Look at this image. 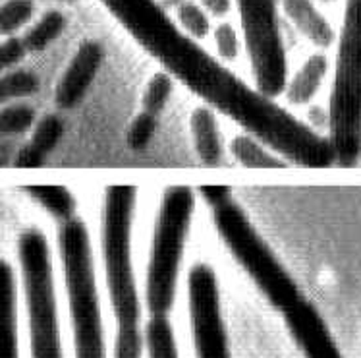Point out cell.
Instances as JSON below:
<instances>
[{
	"label": "cell",
	"mask_w": 361,
	"mask_h": 358,
	"mask_svg": "<svg viewBox=\"0 0 361 358\" xmlns=\"http://www.w3.org/2000/svg\"><path fill=\"white\" fill-rule=\"evenodd\" d=\"M135 194L133 186H111L104 200V268L112 310L118 320L116 358H141L140 299L132 265Z\"/></svg>",
	"instance_id": "6da1fadb"
},
{
	"label": "cell",
	"mask_w": 361,
	"mask_h": 358,
	"mask_svg": "<svg viewBox=\"0 0 361 358\" xmlns=\"http://www.w3.org/2000/svg\"><path fill=\"white\" fill-rule=\"evenodd\" d=\"M336 163L361 159V0H348L331 95V138Z\"/></svg>",
	"instance_id": "7a4b0ae2"
},
{
	"label": "cell",
	"mask_w": 361,
	"mask_h": 358,
	"mask_svg": "<svg viewBox=\"0 0 361 358\" xmlns=\"http://www.w3.org/2000/svg\"><path fill=\"white\" fill-rule=\"evenodd\" d=\"M59 242L74 320L75 358H104L103 323L85 223L75 217L64 221L60 225Z\"/></svg>",
	"instance_id": "3957f363"
},
{
	"label": "cell",
	"mask_w": 361,
	"mask_h": 358,
	"mask_svg": "<svg viewBox=\"0 0 361 358\" xmlns=\"http://www.w3.org/2000/svg\"><path fill=\"white\" fill-rule=\"evenodd\" d=\"M213 211L214 225L221 239L238 263L245 269V273L253 279V283L257 285L259 291L265 294L271 306L284 312L303 299L300 287L281 261L276 260L265 240L259 237L255 227L250 223L247 215L238 203L230 200L219 208H213Z\"/></svg>",
	"instance_id": "277c9868"
},
{
	"label": "cell",
	"mask_w": 361,
	"mask_h": 358,
	"mask_svg": "<svg viewBox=\"0 0 361 358\" xmlns=\"http://www.w3.org/2000/svg\"><path fill=\"white\" fill-rule=\"evenodd\" d=\"M193 205L195 198L188 186H172L164 192L147 271V306L153 318H166L174 302Z\"/></svg>",
	"instance_id": "5b68a950"
},
{
	"label": "cell",
	"mask_w": 361,
	"mask_h": 358,
	"mask_svg": "<svg viewBox=\"0 0 361 358\" xmlns=\"http://www.w3.org/2000/svg\"><path fill=\"white\" fill-rule=\"evenodd\" d=\"M18 256L30 314L31 358H62L56 294L49 244L43 232L37 229L23 232L18 242Z\"/></svg>",
	"instance_id": "8992f818"
},
{
	"label": "cell",
	"mask_w": 361,
	"mask_h": 358,
	"mask_svg": "<svg viewBox=\"0 0 361 358\" xmlns=\"http://www.w3.org/2000/svg\"><path fill=\"white\" fill-rule=\"evenodd\" d=\"M243 37L257 91L279 97L286 88L288 64L274 0H238Z\"/></svg>",
	"instance_id": "52a82bcc"
},
{
	"label": "cell",
	"mask_w": 361,
	"mask_h": 358,
	"mask_svg": "<svg viewBox=\"0 0 361 358\" xmlns=\"http://www.w3.org/2000/svg\"><path fill=\"white\" fill-rule=\"evenodd\" d=\"M190 314L197 358H230L216 277L207 263H197L190 273Z\"/></svg>",
	"instance_id": "ba28073f"
},
{
	"label": "cell",
	"mask_w": 361,
	"mask_h": 358,
	"mask_svg": "<svg viewBox=\"0 0 361 358\" xmlns=\"http://www.w3.org/2000/svg\"><path fill=\"white\" fill-rule=\"evenodd\" d=\"M104 49L95 39L83 41L70 60V64L60 78L54 93V103L62 111L74 109L91 88V83L103 66Z\"/></svg>",
	"instance_id": "9c48e42d"
},
{
	"label": "cell",
	"mask_w": 361,
	"mask_h": 358,
	"mask_svg": "<svg viewBox=\"0 0 361 358\" xmlns=\"http://www.w3.org/2000/svg\"><path fill=\"white\" fill-rule=\"evenodd\" d=\"M282 314L305 358H342L321 314L310 300L300 299Z\"/></svg>",
	"instance_id": "30bf717a"
},
{
	"label": "cell",
	"mask_w": 361,
	"mask_h": 358,
	"mask_svg": "<svg viewBox=\"0 0 361 358\" xmlns=\"http://www.w3.org/2000/svg\"><path fill=\"white\" fill-rule=\"evenodd\" d=\"M62 134H64V122L59 117H54V114L43 117L33 128V134H31L30 140L16 151L12 165L22 167V169L41 167L47 161V157L56 150Z\"/></svg>",
	"instance_id": "8fae6325"
},
{
	"label": "cell",
	"mask_w": 361,
	"mask_h": 358,
	"mask_svg": "<svg viewBox=\"0 0 361 358\" xmlns=\"http://www.w3.org/2000/svg\"><path fill=\"white\" fill-rule=\"evenodd\" d=\"M282 8L288 20L294 23L295 30L300 31L303 37L310 39L313 45L321 49L332 45L334 30L313 4V0H282Z\"/></svg>",
	"instance_id": "7c38bea8"
},
{
	"label": "cell",
	"mask_w": 361,
	"mask_h": 358,
	"mask_svg": "<svg viewBox=\"0 0 361 358\" xmlns=\"http://www.w3.org/2000/svg\"><path fill=\"white\" fill-rule=\"evenodd\" d=\"M0 358H18L14 271L4 260H0Z\"/></svg>",
	"instance_id": "4fadbf2b"
},
{
	"label": "cell",
	"mask_w": 361,
	"mask_h": 358,
	"mask_svg": "<svg viewBox=\"0 0 361 358\" xmlns=\"http://www.w3.org/2000/svg\"><path fill=\"white\" fill-rule=\"evenodd\" d=\"M192 136L195 151L201 163L207 167H219L222 161V142L216 126V119L211 109L200 107L192 114Z\"/></svg>",
	"instance_id": "5bb4252c"
},
{
	"label": "cell",
	"mask_w": 361,
	"mask_h": 358,
	"mask_svg": "<svg viewBox=\"0 0 361 358\" xmlns=\"http://www.w3.org/2000/svg\"><path fill=\"white\" fill-rule=\"evenodd\" d=\"M326 68H329V62H326L324 54L321 52L311 54L310 59L305 60V64L298 70L294 80L286 85L288 101L292 105L310 103L323 83Z\"/></svg>",
	"instance_id": "9a60e30c"
},
{
	"label": "cell",
	"mask_w": 361,
	"mask_h": 358,
	"mask_svg": "<svg viewBox=\"0 0 361 358\" xmlns=\"http://www.w3.org/2000/svg\"><path fill=\"white\" fill-rule=\"evenodd\" d=\"M66 16L59 12V10L44 12L22 37V43L27 54L30 52H41L44 49H49L52 43H56L60 35L66 30Z\"/></svg>",
	"instance_id": "2e32d148"
},
{
	"label": "cell",
	"mask_w": 361,
	"mask_h": 358,
	"mask_svg": "<svg viewBox=\"0 0 361 358\" xmlns=\"http://www.w3.org/2000/svg\"><path fill=\"white\" fill-rule=\"evenodd\" d=\"M27 194L35 200L43 209H47L54 219L64 223L68 219H74L75 198L64 186H25Z\"/></svg>",
	"instance_id": "e0dca14e"
},
{
	"label": "cell",
	"mask_w": 361,
	"mask_h": 358,
	"mask_svg": "<svg viewBox=\"0 0 361 358\" xmlns=\"http://www.w3.org/2000/svg\"><path fill=\"white\" fill-rule=\"evenodd\" d=\"M232 155L247 169H282L286 167L282 159L271 155L265 148L251 136H238L232 140Z\"/></svg>",
	"instance_id": "ac0fdd59"
},
{
	"label": "cell",
	"mask_w": 361,
	"mask_h": 358,
	"mask_svg": "<svg viewBox=\"0 0 361 358\" xmlns=\"http://www.w3.org/2000/svg\"><path fill=\"white\" fill-rule=\"evenodd\" d=\"M41 90L39 78L30 70H10L0 74V107L35 95Z\"/></svg>",
	"instance_id": "d6986e66"
},
{
	"label": "cell",
	"mask_w": 361,
	"mask_h": 358,
	"mask_svg": "<svg viewBox=\"0 0 361 358\" xmlns=\"http://www.w3.org/2000/svg\"><path fill=\"white\" fill-rule=\"evenodd\" d=\"M35 16L33 0H6L0 4V35L14 37Z\"/></svg>",
	"instance_id": "ffe728a7"
},
{
	"label": "cell",
	"mask_w": 361,
	"mask_h": 358,
	"mask_svg": "<svg viewBox=\"0 0 361 358\" xmlns=\"http://www.w3.org/2000/svg\"><path fill=\"white\" fill-rule=\"evenodd\" d=\"M176 22L178 28L184 31L185 35L192 39H205L209 35V16L205 8H201L197 2L192 0H180L176 6Z\"/></svg>",
	"instance_id": "44dd1931"
},
{
	"label": "cell",
	"mask_w": 361,
	"mask_h": 358,
	"mask_svg": "<svg viewBox=\"0 0 361 358\" xmlns=\"http://www.w3.org/2000/svg\"><path fill=\"white\" fill-rule=\"evenodd\" d=\"M35 124V111L30 105H8L0 109V142L25 134Z\"/></svg>",
	"instance_id": "7402d4cb"
},
{
	"label": "cell",
	"mask_w": 361,
	"mask_h": 358,
	"mask_svg": "<svg viewBox=\"0 0 361 358\" xmlns=\"http://www.w3.org/2000/svg\"><path fill=\"white\" fill-rule=\"evenodd\" d=\"M147 347L151 358H178L174 333L166 318H153L149 321Z\"/></svg>",
	"instance_id": "603a6c76"
},
{
	"label": "cell",
	"mask_w": 361,
	"mask_h": 358,
	"mask_svg": "<svg viewBox=\"0 0 361 358\" xmlns=\"http://www.w3.org/2000/svg\"><path fill=\"white\" fill-rule=\"evenodd\" d=\"M172 78L166 72H157L147 83V90L143 95V112H147L151 117H159L164 109V105L169 103L170 93H172Z\"/></svg>",
	"instance_id": "cb8c5ba5"
},
{
	"label": "cell",
	"mask_w": 361,
	"mask_h": 358,
	"mask_svg": "<svg viewBox=\"0 0 361 358\" xmlns=\"http://www.w3.org/2000/svg\"><path fill=\"white\" fill-rule=\"evenodd\" d=\"M157 130V119L147 112H141L137 119L133 120L132 126L128 130V145L130 150L141 151L145 150L149 142L153 140V134Z\"/></svg>",
	"instance_id": "d4e9b609"
},
{
	"label": "cell",
	"mask_w": 361,
	"mask_h": 358,
	"mask_svg": "<svg viewBox=\"0 0 361 358\" xmlns=\"http://www.w3.org/2000/svg\"><path fill=\"white\" fill-rule=\"evenodd\" d=\"M214 45L224 62L236 60L238 52H240V41H238V31L234 30L232 23L224 22L214 30Z\"/></svg>",
	"instance_id": "484cf974"
},
{
	"label": "cell",
	"mask_w": 361,
	"mask_h": 358,
	"mask_svg": "<svg viewBox=\"0 0 361 358\" xmlns=\"http://www.w3.org/2000/svg\"><path fill=\"white\" fill-rule=\"evenodd\" d=\"M27 56V51L22 43V37H6L0 41V74L10 72L23 59Z\"/></svg>",
	"instance_id": "4316f807"
},
{
	"label": "cell",
	"mask_w": 361,
	"mask_h": 358,
	"mask_svg": "<svg viewBox=\"0 0 361 358\" xmlns=\"http://www.w3.org/2000/svg\"><path fill=\"white\" fill-rule=\"evenodd\" d=\"M200 192L211 208H219L232 200V190L228 186H201Z\"/></svg>",
	"instance_id": "83f0119b"
},
{
	"label": "cell",
	"mask_w": 361,
	"mask_h": 358,
	"mask_svg": "<svg viewBox=\"0 0 361 358\" xmlns=\"http://www.w3.org/2000/svg\"><path fill=\"white\" fill-rule=\"evenodd\" d=\"M200 2L201 8H205L209 14L216 16V18H221V16H226L230 12V0H197Z\"/></svg>",
	"instance_id": "f1b7e54d"
},
{
	"label": "cell",
	"mask_w": 361,
	"mask_h": 358,
	"mask_svg": "<svg viewBox=\"0 0 361 358\" xmlns=\"http://www.w3.org/2000/svg\"><path fill=\"white\" fill-rule=\"evenodd\" d=\"M16 151L12 150V143L4 142V140H2V142H0V167H4V165H8V163H14Z\"/></svg>",
	"instance_id": "f546056e"
},
{
	"label": "cell",
	"mask_w": 361,
	"mask_h": 358,
	"mask_svg": "<svg viewBox=\"0 0 361 358\" xmlns=\"http://www.w3.org/2000/svg\"><path fill=\"white\" fill-rule=\"evenodd\" d=\"M35 2V0H33ZM43 2H59V4H72V2H78V0H43Z\"/></svg>",
	"instance_id": "4dcf8cb0"
},
{
	"label": "cell",
	"mask_w": 361,
	"mask_h": 358,
	"mask_svg": "<svg viewBox=\"0 0 361 358\" xmlns=\"http://www.w3.org/2000/svg\"><path fill=\"white\" fill-rule=\"evenodd\" d=\"M323 2H336V0H323Z\"/></svg>",
	"instance_id": "1f68e13d"
}]
</instances>
